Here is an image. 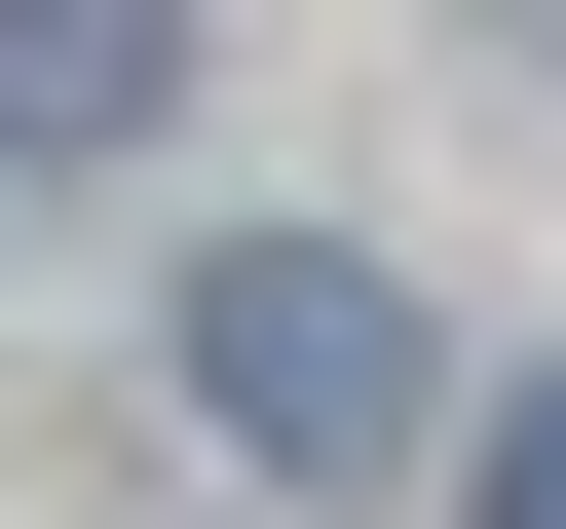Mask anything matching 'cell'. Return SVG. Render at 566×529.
Here are the masks:
<instances>
[{
    "instance_id": "6da1fadb",
    "label": "cell",
    "mask_w": 566,
    "mask_h": 529,
    "mask_svg": "<svg viewBox=\"0 0 566 529\" xmlns=\"http://www.w3.org/2000/svg\"><path fill=\"white\" fill-rule=\"evenodd\" d=\"M189 416H227V454H303V491H378L453 378H416V303H378L340 227H264V264H189Z\"/></svg>"
},
{
    "instance_id": "7a4b0ae2",
    "label": "cell",
    "mask_w": 566,
    "mask_h": 529,
    "mask_svg": "<svg viewBox=\"0 0 566 529\" xmlns=\"http://www.w3.org/2000/svg\"><path fill=\"white\" fill-rule=\"evenodd\" d=\"M151 114V0H0V152H114Z\"/></svg>"
},
{
    "instance_id": "3957f363",
    "label": "cell",
    "mask_w": 566,
    "mask_h": 529,
    "mask_svg": "<svg viewBox=\"0 0 566 529\" xmlns=\"http://www.w3.org/2000/svg\"><path fill=\"white\" fill-rule=\"evenodd\" d=\"M491 529H566V378H528V416H491Z\"/></svg>"
}]
</instances>
